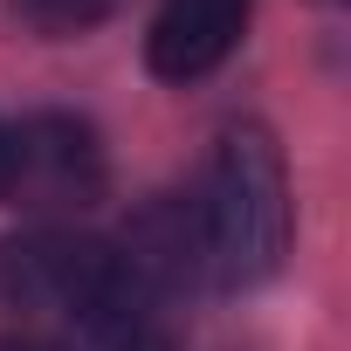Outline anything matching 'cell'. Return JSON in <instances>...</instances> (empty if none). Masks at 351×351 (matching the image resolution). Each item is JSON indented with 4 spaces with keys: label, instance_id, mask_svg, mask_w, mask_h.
I'll use <instances>...</instances> for the list:
<instances>
[{
    "label": "cell",
    "instance_id": "6da1fadb",
    "mask_svg": "<svg viewBox=\"0 0 351 351\" xmlns=\"http://www.w3.org/2000/svg\"><path fill=\"white\" fill-rule=\"evenodd\" d=\"M0 310L35 330H62L83 351H158V296L97 234L35 228L0 241Z\"/></svg>",
    "mask_w": 351,
    "mask_h": 351
},
{
    "label": "cell",
    "instance_id": "7a4b0ae2",
    "mask_svg": "<svg viewBox=\"0 0 351 351\" xmlns=\"http://www.w3.org/2000/svg\"><path fill=\"white\" fill-rule=\"evenodd\" d=\"M193 214H200V255H207L214 282L248 289V282L282 269L296 207H289L282 145L262 124H228L221 131L214 165H207V200Z\"/></svg>",
    "mask_w": 351,
    "mask_h": 351
},
{
    "label": "cell",
    "instance_id": "3957f363",
    "mask_svg": "<svg viewBox=\"0 0 351 351\" xmlns=\"http://www.w3.org/2000/svg\"><path fill=\"white\" fill-rule=\"evenodd\" d=\"M0 200L21 214H83L104 200V145L83 117L69 110H35L21 124H8L0 145Z\"/></svg>",
    "mask_w": 351,
    "mask_h": 351
},
{
    "label": "cell",
    "instance_id": "277c9868",
    "mask_svg": "<svg viewBox=\"0 0 351 351\" xmlns=\"http://www.w3.org/2000/svg\"><path fill=\"white\" fill-rule=\"evenodd\" d=\"M248 35V0H158L145 28V62L165 83H200L214 76Z\"/></svg>",
    "mask_w": 351,
    "mask_h": 351
},
{
    "label": "cell",
    "instance_id": "5b68a950",
    "mask_svg": "<svg viewBox=\"0 0 351 351\" xmlns=\"http://www.w3.org/2000/svg\"><path fill=\"white\" fill-rule=\"evenodd\" d=\"M110 8V0H21V14L49 35H69V28H90L97 14Z\"/></svg>",
    "mask_w": 351,
    "mask_h": 351
},
{
    "label": "cell",
    "instance_id": "8992f818",
    "mask_svg": "<svg viewBox=\"0 0 351 351\" xmlns=\"http://www.w3.org/2000/svg\"><path fill=\"white\" fill-rule=\"evenodd\" d=\"M0 351H56L49 337H28V330H14V337H0Z\"/></svg>",
    "mask_w": 351,
    "mask_h": 351
},
{
    "label": "cell",
    "instance_id": "52a82bcc",
    "mask_svg": "<svg viewBox=\"0 0 351 351\" xmlns=\"http://www.w3.org/2000/svg\"><path fill=\"white\" fill-rule=\"evenodd\" d=\"M0 145H8V124H0Z\"/></svg>",
    "mask_w": 351,
    "mask_h": 351
}]
</instances>
